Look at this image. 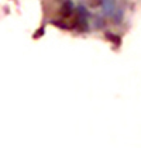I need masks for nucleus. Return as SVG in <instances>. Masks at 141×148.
I'll return each mask as SVG.
<instances>
[{
  "instance_id": "f257e3e1",
  "label": "nucleus",
  "mask_w": 141,
  "mask_h": 148,
  "mask_svg": "<svg viewBox=\"0 0 141 148\" xmlns=\"http://www.w3.org/2000/svg\"><path fill=\"white\" fill-rule=\"evenodd\" d=\"M72 12H73V3L72 1H65L62 6H61V10H59V13H61V16L64 17V18H66V17H69L70 14H72Z\"/></svg>"
},
{
  "instance_id": "f03ea898",
  "label": "nucleus",
  "mask_w": 141,
  "mask_h": 148,
  "mask_svg": "<svg viewBox=\"0 0 141 148\" xmlns=\"http://www.w3.org/2000/svg\"><path fill=\"white\" fill-rule=\"evenodd\" d=\"M102 4H103V12L106 14H112L113 13V10H114V0H103Z\"/></svg>"
},
{
  "instance_id": "7ed1b4c3",
  "label": "nucleus",
  "mask_w": 141,
  "mask_h": 148,
  "mask_svg": "<svg viewBox=\"0 0 141 148\" xmlns=\"http://www.w3.org/2000/svg\"><path fill=\"white\" fill-rule=\"evenodd\" d=\"M102 1H103V0H89L90 6H93V7H96V6H100V4H102Z\"/></svg>"
}]
</instances>
